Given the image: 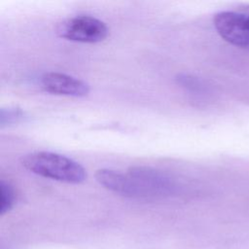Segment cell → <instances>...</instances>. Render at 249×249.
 <instances>
[{"label":"cell","instance_id":"cell-1","mask_svg":"<svg viewBox=\"0 0 249 249\" xmlns=\"http://www.w3.org/2000/svg\"><path fill=\"white\" fill-rule=\"evenodd\" d=\"M21 164L32 173L63 183L80 184L87 178L86 169L79 162L57 153L33 152L21 159Z\"/></svg>","mask_w":249,"mask_h":249},{"label":"cell","instance_id":"cell-2","mask_svg":"<svg viewBox=\"0 0 249 249\" xmlns=\"http://www.w3.org/2000/svg\"><path fill=\"white\" fill-rule=\"evenodd\" d=\"M218 34L228 43L249 49V5H242L234 11H223L213 18Z\"/></svg>","mask_w":249,"mask_h":249},{"label":"cell","instance_id":"cell-3","mask_svg":"<svg viewBox=\"0 0 249 249\" xmlns=\"http://www.w3.org/2000/svg\"><path fill=\"white\" fill-rule=\"evenodd\" d=\"M60 37L81 43H98L109 33L107 25L91 16H77L61 22L57 28Z\"/></svg>","mask_w":249,"mask_h":249},{"label":"cell","instance_id":"cell-4","mask_svg":"<svg viewBox=\"0 0 249 249\" xmlns=\"http://www.w3.org/2000/svg\"><path fill=\"white\" fill-rule=\"evenodd\" d=\"M142 190L146 199L171 196L176 191L174 181L161 171L148 166H132L127 170Z\"/></svg>","mask_w":249,"mask_h":249},{"label":"cell","instance_id":"cell-5","mask_svg":"<svg viewBox=\"0 0 249 249\" xmlns=\"http://www.w3.org/2000/svg\"><path fill=\"white\" fill-rule=\"evenodd\" d=\"M40 82L44 90L53 94L84 97L89 92V86L86 82L60 72H47Z\"/></svg>","mask_w":249,"mask_h":249},{"label":"cell","instance_id":"cell-6","mask_svg":"<svg viewBox=\"0 0 249 249\" xmlns=\"http://www.w3.org/2000/svg\"><path fill=\"white\" fill-rule=\"evenodd\" d=\"M95 179L105 189L120 196L129 198L145 199L142 191L127 172L124 174L113 169L101 168L96 170Z\"/></svg>","mask_w":249,"mask_h":249},{"label":"cell","instance_id":"cell-7","mask_svg":"<svg viewBox=\"0 0 249 249\" xmlns=\"http://www.w3.org/2000/svg\"><path fill=\"white\" fill-rule=\"evenodd\" d=\"M16 192L14 187L7 181L1 180L0 183V214L9 212L15 205Z\"/></svg>","mask_w":249,"mask_h":249},{"label":"cell","instance_id":"cell-8","mask_svg":"<svg viewBox=\"0 0 249 249\" xmlns=\"http://www.w3.org/2000/svg\"><path fill=\"white\" fill-rule=\"evenodd\" d=\"M177 81L178 84H180L182 87H184L186 89H188L194 94L204 96L206 94L205 92H207V88L196 77L183 74L178 76Z\"/></svg>","mask_w":249,"mask_h":249},{"label":"cell","instance_id":"cell-9","mask_svg":"<svg viewBox=\"0 0 249 249\" xmlns=\"http://www.w3.org/2000/svg\"><path fill=\"white\" fill-rule=\"evenodd\" d=\"M26 118L25 112L18 108H7L2 109L0 113V124L3 127L4 125H9L12 124H17L23 121Z\"/></svg>","mask_w":249,"mask_h":249}]
</instances>
